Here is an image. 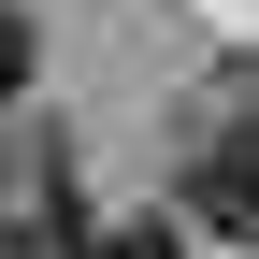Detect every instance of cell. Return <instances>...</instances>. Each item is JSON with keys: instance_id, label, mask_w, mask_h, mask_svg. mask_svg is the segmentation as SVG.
Masks as SVG:
<instances>
[{"instance_id": "1", "label": "cell", "mask_w": 259, "mask_h": 259, "mask_svg": "<svg viewBox=\"0 0 259 259\" xmlns=\"http://www.w3.org/2000/svg\"><path fill=\"white\" fill-rule=\"evenodd\" d=\"M187 202H202L231 245H259V87H231V101L187 130Z\"/></svg>"}, {"instance_id": "2", "label": "cell", "mask_w": 259, "mask_h": 259, "mask_svg": "<svg viewBox=\"0 0 259 259\" xmlns=\"http://www.w3.org/2000/svg\"><path fill=\"white\" fill-rule=\"evenodd\" d=\"M87 259H187V231H173V216H115Z\"/></svg>"}, {"instance_id": "3", "label": "cell", "mask_w": 259, "mask_h": 259, "mask_svg": "<svg viewBox=\"0 0 259 259\" xmlns=\"http://www.w3.org/2000/svg\"><path fill=\"white\" fill-rule=\"evenodd\" d=\"M0 101H29V15L0 0Z\"/></svg>"}]
</instances>
